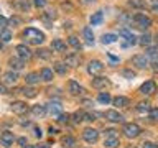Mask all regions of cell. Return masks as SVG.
Segmentation results:
<instances>
[{
	"mask_svg": "<svg viewBox=\"0 0 158 148\" xmlns=\"http://www.w3.org/2000/svg\"><path fill=\"white\" fill-rule=\"evenodd\" d=\"M123 76L128 77V79H132V77H135V72H133V71H123Z\"/></svg>",
	"mask_w": 158,
	"mask_h": 148,
	"instance_id": "cell-46",
	"label": "cell"
},
{
	"mask_svg": "<svg viewBox=\"0 0 158 148\" xmlns=\"http://www.w3.org/2000/svg\"><path fill=\"white\" fill-rule=\"evenodd\" d=\"M3 94H7V87L3 84H0V96H3Z\"/></svg>",
	"mask_w": 158,
	"mask_h": 148,
	"instance_id": "cell-48",
	"label": "cell"
},
{
	"mask_svg": "<svg viewBox=\"0 0 158 148\" xmlns=\"http://www.w3.org/2000/svg\"><path fill=\"white\" fill-rule=\"evenodd\" d=\"M102 69H104V64H102L101 61H97V59L91 61V63H89V66H87V71H89V74H92V76H96V74L102 72Z\"/></svg>",
	"mask_w": 158,
	"mask_h": 148,
	"instance_id": "cell-8",
	"label": "cell"
},
{
	"mask_svg": "<svg viewBox=\"0 0 158 148\" xmlns=\"http://www.w3.org/2000/svg\"><path fill=\"white\" fill-rule=\"evenodd\" d=\"M17 79H18L17 72H12V71L7 72V74L3 76V81L7 82V84H15V82H17Z\"/></svg>",
	"mask_w": 158,
	"mask_h": 148,
	"instance_id": "cell-27",
	"label": "cell"
},
{
	"mask_svg": "<svg viewBox=\"0 0 158 148\" xmlns=\"http://www.w3.org/2000/svg\"><path fill=\"white\" fill-rule=\"evenodd\" d=\"M104 117H106V120L114 122V123H122L123 122V115H122V113H118L117 110H106Z\"/></svg>",
	"mask_w": 158,
	"mask_h": 148,
	"instance_id": "cell-5",
	"label": "cell"
},
{
	"mask_svg": "<svg viewBox=\"0 0 158 148\" xmlns=\"http://www.w3.org/2000/svg\"><path fill=\"white\" fill-rule=\"evenodd\" d=\"M54 69H56L59 74H66V68H64L63 63H56V64H54Z\"/></svg>",
	"mask_w": 158,
	"mask_h": 148,
	"instance_id": "cell-39",
	"label": "cell"
},
{
	"mask_svg": "<svg viewBox=\"0 0 158 148\" xmlns=\"http://www.w3.org/2000/svg\"><path fill=\"white\" fill-rule=\"evenodd\" d=\"M46 110L51 113V115H59V113H61V105H59L58 102H51V104H48Z\"/></svg>",
	"mask_w": 158,
	"mask_h": 148,
	"instance_id": "cell-18",
	"label": "cell"
},
{
	"mask_svg": "<svg viewBox=\"0 0 158 148\" xmlns=\"http://www.w3.org/2000/svg\"><path fill=\"white\" fill-rule=\"evenodd\" d=\"M17 53H18V58H22L23 61L31 58V51H30V48L25 46V44H18V46H17Z\"/></svg>",
	"mask_w": 158,
	"mask_h": 148,
	"instance_id": "cell-12",
	"label": "cell"
},
{
	"mask_svg": "<svg viewBox=\"0 0 158 148\" xmlns=\"http://www.w3.org/2000/svg\"><path fill=\"white\" fill-rule=\"evenodd\" d=\"M128 3H130L132 7H135V8H143L147 5L145 0H128Z\"/></svg>",
	"mask_w": 158,
	"mask_h": 148,
	"instance_id": "cell-34",
	"label": "cell"
},
{
	"mask_svg": "<svg viewBox=\"0 0 158 148\" xmlns=\"http://www.w3.org/2000/svg\"><path fill=\"white\" fill-rule=\"evenodd\" d=\"M69 92H71L73 96H77V94L82 92V87L79 86V84L74 81V79H71V81H69Z\"/></svg>",
	"mask_w": 158,
	"mask_h": 148,
	"instance_id": "cell-17",
	"label": "cell"
},
{
	"mask_svg": "<svg viewBox=\"0 0 158 148\" xmlns=\"http://www.w3.org/2000/svg\"><path fill=\"white\" fill-rule=\"evenodd\" d=\"M23 35L28 39V43H31V44H41L44 41V33H41L36 28H27L23 31Z\"/></svg>",
	"mask_w": 158,
	"mask_h": 148,
	"instance_id": "cell-1",
	"label": "cell"
},
{
	"mask_svg": "<svg viewBox=\"0 0 158 148\" xmlns=\"http://www.w3.org/2000/svg\"><path fill=\"white\" fill-rule=\"evenodd\" d=\"M10 109H12V110L17 113V115H23V113H27V112H28L27 102H22V101H15V102H12Z\"/></svg>",
	"mask_w": 158,
	"mask_h": 148,
	"instance_id": "cell-4",
	"label": "cell"
},
{
	"mask_svg": "<svg viewBox=\"0 0 158 148\" xmlns=\"http://www.w3.org/2000/svg\"><path fill=\"white\" fill-rule=\"evenodd\" d=\"M84 3H91V2H96V0H82Z\"/></svg>",
	"mask_w": 158,
	"mask_h": 148,
	"instance_id": "cell-51",
	"label": "cell"
},
{
	"mask_svg": "<svg viewBox=\"0 0 158 148\" xmlns=\"http://www.w3.org/2000/svg\"><path fill=\"white\" fill-rule=\"evenodd\" d=\"M137 110L140 112V113H145V112H150L152 107H150V104H148V102H140L137 105Z\"/></svg>",
	"mask_w": 158,
	"mask_h": 148,
	"instance_id": "cell-29",
	"label": "cell"
},
{
	"mask_svg": "<svg viewBox=\"0 0 158 148\" xmlns=\"http://www.w3.org/2000/svg\"><path fill=\"white\" fill-rule=\"evenodd\" d=\"M118 35L125 38L128 44H135V43H137V38H135V35H133V33H130V31H128V30H125V28H123V30H120V33H118Z\"/></svg>",
	"mask_w": 158,
	"mask_h": 148,
	"instance_id": "cell-14",
	"label": "cell"
},
{
	"mask_svg": "<svg viewBox=\"0 0 158 148\" xmlns=\"http://www.w3.org/2000/svg\"><path fill=\"white\" fill-rule=\"evenodd\" d=\"M2 48H3V41L0 39V49H2Z\"/></svg>",
	"mask_w": 158,
	"mask_h": 148,
	"instance_id": "cell-54",
	"label": "cell"
},
{
	"mask_svg": "<svg viewBox=\"0 0 158 148\" xmlns=\"http://www.w3.org/2000/svg\"><path fill=\"white\" fill-rule=\"evenodd\" d=\"M38 148H49V146H48V145H40Z\"/></svg>",
	"mask_w": 158,
	"mask_h": 148,
	"instance_id": "cell-53",
	"label": "cell"
},
{
	"mask_svg": "<svg viewBox=\"0 0 158 148\" xmlns=\"http://www.w3.org/2000/svg\"><path fill=\"white\" fill-rule=\"evenodd\" d=\"M25 148H38V146H35V145H27Z\"/></svg>",
	"mask_w": 158,
	"mask_h": 148,
	"instance_id": "cell-52",
	"label": "cell"
},
{
	"mask_svg": "<svg viewBox=\"0 0 158 148\" xmlns=\"http://www.w3.org/2000/svg\"><path fill=\"white\" fill-rule=\"evenodd\" d=\"M63 145L68 146V148H73L74 145H76V140H74L73 137H64L63 138Z\"/></svg>",
	"mask_w": 158,
	"mask_h": 148,
	"instance_id": "cell-33",
	"label": "cell"
},
{
	"mask_svg": "<svg viewBox=\"0 0 158 148\" xmlns=\"http://www.w3.org/2000/svg\"><path fill=\"white\" fill-rule=\"evenodd\" d=\"M155 91H156V84L153 81H147L140 86V92L143 94V96H150V94H153Z\"/></svg>",
	"mask_w": 158,
	"mask_h": 148,
	"instance_id": "cell-9",
	"label": "cell"
},
{
	"mask_svg": "<svg viewBox=\"0 0 158 148\" xmlns=\"http://www.w3.org/2000/svg\"><path fill=\"white\" fill-rule=\"evenodd\" d=\"M7 18H3V17H0V30H5V27H7Z\"/></svg>",
	"mask_w": 158,
	"mask_h": 148,
	"instance_id": "cell-44",
	"label": "cell"
},
{
	"mask_svg": "<svg viewBox=\"0 0 158 148\" xmlns=\"http://www.w3.org/2000/svg\"><path fill=\"white\" fill-rule=\"evenodd\" d=\"M40 74L38 72H30V74H27V77H25V81H27V84H30V86H33V84H36V82H40Z\"/></svg>",
	"mask_w": 158,
	"mask_h": 148,
	"instance_id": "cell-19",
	"label": "cell"
},
{
	"mask_svg": "<svg viewBox=\"0 0 158 148\" xmlns=\"http://www.w3.org/2000/svg\"><path fill=\"white\" fill-rule=\"evenodd\" d=\"M107 137H117V130H114V128H109V130H106Z\"/></svg>",
	"mask_w": 158,
	"mask_h": 148,
	"instance_id": "cell-45",
	"label": "cell"
},
{
	"mask_svg": "<svg viewBox=\"0 0 158 148\" xmlns=\"http://www.w3.org/2000/svg\"><path fill=\"white\" fill-rule=\"evenodd\" d=\"M114 105L115 107H127L128 105V99L123 97V96H118L114 99Z\"/></svg>",
	"mask_w": 158,
	"mask_h": 148,
	"instance_id": "cell-23",
	"label": "cell"
},
{
	"mask_svg": "<svg viewBox=\"0 0 158 148\" xmlns=\"http://www.w3.org/2000/svg\"><path fill=\"white\" fill-rule=\"evenodd\" d=\"M35 135L41 138V135H43V133H41V130H40V128H35Z\"/></svg>",
	"mask_w": 158,
	"mask_h": 148,
	"instance_id": "cell-49",
	"label": "cell"
},
{
	"mask_svg": "<svg viewBox=\"0 0 158 148\" xmlns=\"http://www.w3.org/2000/svg\"><path fill=\"white\" fill-rule=\"evenodd\" d=\"M84 118H86V113H84V112H81V110H77V112H74V113H73V120L76 122V123L82 122Z\"/></svg>",
	"mask_w": 158,
	"mask_h": 148,
	"instance_id": "cell-32",
	"label": "cell"
},
{
	"mask_svg": "<svg viewBox=\"0 0 158 148\" xmlns=\"http://www.w3.org/2000/svg\"><path fill=\"white\" fill-rule=\"evenodd\" d=\"M104 146H106V148H117V146H118V138H117V137H109V138H106Z\"/></svg>",
	"mask_w": 158,
	"mask_h": 148,
	"instance_id": "cell-20",
	"label": "cell"
},
{
	"mask_svg": "<svg viewBox=\"0 0 158 148\" xmlns=\"http://www.w3.org/2000/svg\"><path fill=\"white\" fill-rule=\"evenodd\" d=\"M10 38H12V33L7 31V30H2V33H0V39H2L3 43L10 41Z\"/></svg>",
	"mask_w": 158,
	"mask_h": 148,
	"instance_id": "cell-36",
	"label": "cell"
},
{
	"mask_svg": "<svg viewBox=\"0 0 158 148\" xmlns=\"http://www.w3.org/2000/svg\"><path fill=\"white\" fill-rule=\"evenodd\" d=\"M117 39V35H112V33H107V35H104L102 36V43L104 44H110V43H114Z\"/></svg>",
	"mask_w": 158,
	"mask_h": 148,
	"instance_id": "cell-28",
	"label": "cell"
},
{
	"mask_svg": "<svg viewBox=\"0 0 158 148\" xmlns=\"http://www.w3.org/2000/svg\"><path fill=\"white\" fill-rule=\"evenodd\" d=\"M58 122L59 123H68L69 122V115H68V113H59V115H58Z\"/></svg>",
	"mask_w": 158,
	"mask_h": 148,
	"instance_id": "cell-40",
	"label": "cell"
},
{
	"mask_svg": "<svg viewBox=\"0 0 158 148\" xmlns=\"http://www.w3.org/2000/svg\"><path fill=\"white\" fill-rule=\"evenodd\" d=\"M82 137L87 143H96L99 140V132L96 130V128H86L84 133H82Z\"/></svg>",
	"mask_w": 158,
	"mask_h": 148,
	"instance_id": "cell-7",
	"label": "cell"
},
{
	"mask_svg": "<svg viewBox=\"0 0 158 148\" xmlns=\"http://www.w3.org/2000/svg\"><path fill=\"white\" fill-rule=\"evenodd\" d=\"M0 142H2V145H3L5 148H8L10 145H13V142H15L13 133H12V132H3L2 135H0Z\"/></svg>",
	"mask_w": 158,
	"mask_h": 148,
	"instance_id": "cell-11",
	"label": "cell"
},
{
	"mask_svg": "<svg viewBox=\"0 0 158 148\" xmlns=\"http://www.w3.org/2000/svg\"><path fill=\"white\" fill-rule=\"evenodd\" d=\"M122 132H123V135L128 137V138H137L142 133V128L138 127L137 123H125L122 128Z\"/></svg>",
	"mask_w": 158,
	"mask_h": 148,
	"instance_id": "cell-2",
	"label": "cell"
},
{
	"mask_svg": "<svg viewBox=\"0 0 158 148\" xmlns=\"http://www.w3.org/2000/svg\"><path fill=\"white\" fill-rule=\"evenodd\" d=\"M17 142H18V145H20V146H23V148L28 145V142H27V138H25V137H20Z\"/></svg>",
	"mask_w": 158,
	"mask_h": 148,
	"instance_id": "cell-42",
	"label": "cell"
},
{
	"mask_svg": "<svg viewBox=\"0 0 158 148\" xmlns=\"http://www.w3.org/2000/svg\"><path fill=\"white\" fill-rule=\"evenodd\" d=\"M132 64H133V66H137V68H140V69H145L148 66L147 54H135V56L132 58Z\"/></svg>",
	"mask_w": 158,
	"mask_h": 148,
	"instance_id": "cell-6",
	"label": "cell"
},
{
	"mask_svg": "<svg viewBox=\"0 0 158 148\" xmlns=\"http://www.w3.org/2000/svg\"><path fill=\"white\" fill-rule=\"evenodd\" d=\"M40 77L43 79V81H53V69H49V68H43L41 71H40Z\"/></svg>",
	"mask_w": 158,
	"mask_h": 148,
	"instance_id": "cell-16",
	"label": "cell"
},
{
	"mask_svg": "<svg viewBox=\"0 0 158 148\" xmlns=\"http://www.w3.org/2000/svg\"><path fill=\"white\" fill-rule=\"evenodd\" d=\"M82 35H84V38H86L87 44H94V35H92V30L91 28L86 27V28H84V31H82Z\"/></svg>",
	"mask_w": 158,
	"mask_h": 148,
	"instance_id": "cell-26",
	"label": "cell"
},
{
	"mask_svg": "<svg viewBox=\"0 0 158 148\" xmlns=\"http://www.w3.org/2000/svg\"><path fill=\"white\" fill-rule=\"evenodd\" d=\"M36 54H38V58H41V59H49L51 58V54H49L48 49H38Z\"/></svg>",
	"mask_w": 158,
	"mask_h": 148,
	"instance_id": "cell-35",
	"label": "cell"
},
{
	"mask_svg": "<svg viewBox=\"0 0 158 148\" xmlns=\"http://www.w3.org/2000/svg\"><path fill=\"white\" fill-rule=\"evenodd\" d=\"M97 99H99V102H101V104H109V102H110V94H109V92H101Z\"/></svg>",
	"mask_w": 158,
	"mask_h": 148,
	"instance_id": "cell-31",
	"label": "cell"
},
{
	"mask_svg": "<svg viewBox=\"0 0 158 148\" xmlns=\"http://www.w3.org/2000/svg\"><path fill=\"white\" fill-rule=\"evenodd\" d=\"M31 112H33L35 117H44V113H46V107H44V105H35L31 109Z\"/></svg>",
	"mask_w": 158,
	"mask_h": 148,
	"instance_id": "cell-24",
	"label": "cell"
},
{
	"mask_svg": "<svg viewBox=\"0 0 158 148\" xmlns=\"http://www.w3.org/2000/svg\"><path fill=\"white\" fill-rule=\"evenodd\" d=\"M150 41H152V36L148 33H145V35H142V38H140V44H143V46H145V44H150Z\"/></svg>",
	"mask_w": 158,
	"mask_h": 148,
	"instance_id": "cell-38",
	"label": "cell"
},
{
	"mask_svg": "<svg viewBox=\"0 0 158 148\" xmlns=\"http://www.w3.org/2000/svg\"><path fill=\"white\" fill-rule=\"evenodd\" d=\"M148 113H150V118H152V120L158 122V109H152V110L148 112Z\"/></svg>",
	"mask_w": 158,
	"mask_h": 148,
	"instance_id": "cell-41",
	"label": "cell"
},
{
	"mask_svg": "<svg viewBox=\"0 0 158 148\" xmlns=\"http://www.w3.org/2000/svg\"><path fill=\"white\" fill-rule=\"evenodd\" d=\"M66 64L68 66H77L79 64V54H66Z\"/></svg>",
	"mask_w": 158,
	"mask_h": 148,
	"instance_id": "cell-22",
	"label": "cell"
},
{
	"mask_svg": "<svg viewBox=\"0 0 158 148\" xmlns=\"http://www.w3.org/2000/svg\"><path fill=\"white\" fill-rule=\"evenodd\" d=\"M23 66H25V61L22 58H12V59H10V68L15 69V71L23 69Z\"/></svg>",
	"mask_w": 158,
	"mask_h": 148,
	"instance_id": "cell-15",
	"label": "cell"
},
{
	"mask_svg": "<svg viewBox=\"0 0 158 148\" xmlns=\"http://www.w3.org/2000/svg\"><path fill=\"white\" fill-rule=\"evenodd\" d=\"M133 22H135L137 28H142V30H145L152 25V20L148 18L145 13H137L135 17H133Z\"/></svg>",
	"mask_w": 158,
	"mask_h": 148,
	"instance_id": "cell-3",
	"label": "cell"
},
{
	"mask_svg": "<svg viewBox=\"0 0 158 148\" xmlns=\"http://www.w3.org/2000/svg\"><path fill=\"white\" fill-rule=\"evenodd\" d=\"M51 48H53V51L64 53V51H66V43H64L63 39H53V43H51Z\"/></svg>",
	"mask_w": 158,
	"mask_h": 148,
	"instance_id": "cell-13",
	"label": "cell"
},
{
	"mask_svg": "<svg viewBox=\"0 0 158 148\" xmlns=\"http://www.w3.org/2000/svg\"><path fill=\"white\" fill-rule=\"evenodd\" d=\"M46 3H48V0H35V5H36V7H40V8H43Z\"/></svg>",
	"mask_w": 158,
	"mask_h": 148,
	"instance_id": "cell-43",
	"label": "cell"
},
{
	"mask_svg": "<svg viewBox=\"0 0 158 148\" xmlns=\"http://www.w3.org/2000/svg\"><path fill=\"white\" fill-rule=\"evenodd\" d=\"M10 23H12V25H17V23H20V18H12V20H10Z\"/></svg>",
	"mask_w": 158,
	"mask_h": 148,
	"instance_id": "cell-50",
	"label": "cell"
},
{
	"mask_svg": "<svg viewBox=\"0 0 158 148\" xmlns=\"http://www.w3.org/2000/svg\"><path fill=\"white\" fill-rule=\"evenodd\" d=\"M102 20H104L102 12H97V13H94L92 17H91V23L92 25H99V23H102Z\"/></svg>",
	"mask_w": 158,
	"mask_h": 148,
	"instance_id": "cell-30",
	"label": "cell"
},
{
	"mask_svg": "<svg viewBox=\"0 0 158 148\" xmlns=\"http://www.w3.org/2000/svg\"><path fill=\"white\" fill-rule=\"evenodd\" d=\"M142 148H155V145H153V143L152 142H145V143H142Z\"/></svg>",
	"mask_w": 158,
	"mask_h": 148,
	"instance_id": "cell-47",
	"label": "cell"
},
{
	"mask_svg": "<svg viewBox=\"0 0 158 148\" xmlns=\"http://www.w3.org/2000/svg\"><path fill=\"white\" fill-rule=\"evenodd\" d=\"M145 54H147L148 59H153V61H155V59H158V44H156V46H150V48L147 49Z\"/></svg>",
	"mask_w": 158,
	"mask_h": 148,
	"instance_id": "cell-21",
	"label": "cell"
},
{
	"mask_svg": "<svg viewBox=\"0 0 158 148\" xmlns=\"http://www.w3.org/2000/svg\"><path fill=\"white\" fill-rule=\"evenodd\" d=\"M69 44L76 49H81V43H79V39L76 36H69Z\"/></svg>",
	"mask_w": 158,
	"mask_h": 148,
	"instance_id": "cell-37",
	"label": "cell"
},
{
	"mask_svg": "<svg viewBox=\"0 0 158 148\" xmlns=\"http://www.w3.org/2000/svg\"><path fill=\"white\" fill-rule=\"evenodd\" d=\"M109 86H110V81H109L107 77L97 76V77L92 79V87H96V89H106Z\"/></svg>",
	"mask_w": 158,
	"mask_h": 148,
	"instance_id": "cell-10",
	"label": "cell"
},
{
	"mask_svg": "<svg viewBox=\"0 0 158 148\" xmlns=\"http://www.w3.org/2000/svg\"><path fill=\"white\" fill-rule=\"evenodd\" d=\"M20 92H22L25 97H28V99L36 97V89H33V87H25V89H20Z\"/></svg>",
	"mask_w": 158,
	"mask_h": 148,
	"instance_id": "cell-25",
	"label": "cell"
}]
</instances>
